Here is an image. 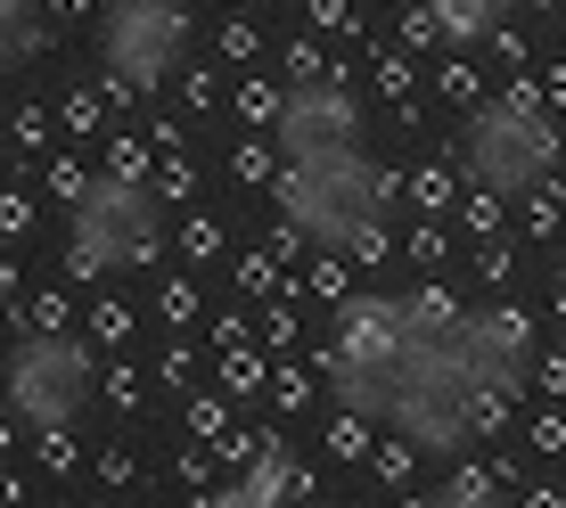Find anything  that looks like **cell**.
<instances>
[{
  "label": "cell",
  "instance_id": "3",
  "mask_svg": "<svg viewBox=\"0 0 566 508\" xmlns=\"http://www.w3.org/2000/svg\"><path fill=\"white\" fill-rule=\"evenodd\" d=\"M165 17H156V9H124V17H115V66H124V74H156V66H165Z\"/></svg>",
  "mask_w": 566,
  "mask_h": 508
},
{
  "label": "cell",
  "instance_id": "4",
  "mask_svg": "<svg viewBox=\"0 0 566 508\" xmlns=\"http://www.w3.org/2000/svg\"><path fill=\"white\" fill-rule=\"evenodd\" d=\"M25 42H33L25 0H0V66H9V57H25Z\"/></svg>",
  "mask_w": 566,
  "mask_h": 508
},
{
  "label": "cell",
  "instance_id": "2",
  "mask_svg": "<svg viewBox=\"0 0 566 508\" xmlns=\"http://www.w3.org/2000/svg\"><path fill=\"white\" fill-rule=\"evenodd\" d=\"M140 230H148L140 198H132L124 181H107L99 198L83 205V222H74V239H83V254H91V263H124V254L140 246Z\"/></svg>",
  "mask_w": 566,
  "mask_h": 508
},
{
  "label": "cell",
  "instance_id": "1",
  "mask_svg": "<svg viewBox=\"0 0 566 508\" xmlns=\"http://www.w3.org/2000/svg\"><path fill=\"white\" fill-rule=\"evenodd\" d=\"M9 402L33 426H66L91 402V353L74 337H25L9 353Z\"/></svg>",
  "mask_w": 566,
  "mask_h": 508
},
{
  "label": "cell",
  "instance_id": "5",
  "mask_svg": "<svg viewBox=\"0 0 566 508\" xmlns=\"http://www.w3.org/2000/svg\"><path fill=\"white\" fill-rule=\"evenodd\" d=\"M213 508H271V476H255V484H239V493H222Z\"/></svg>",
  "mask_w": 566,
  "mask_h": 508
}]
</instances>
